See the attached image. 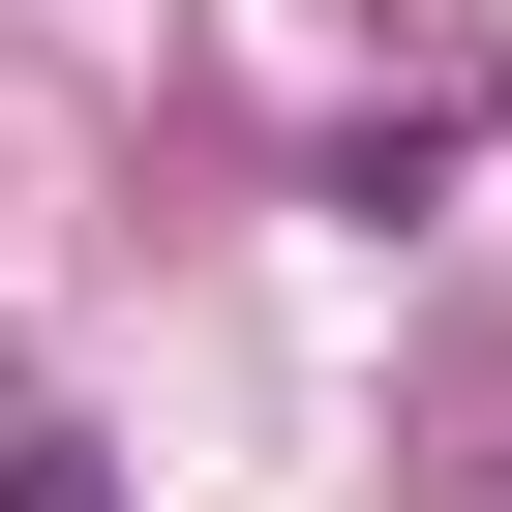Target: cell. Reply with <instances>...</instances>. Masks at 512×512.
Masks as SVG:
<instances>
[{"label":"cell","mask_w":512,"mask_h":512,"mask_svg":"<svg viewBox=\"0 0 512 512\" xmlns=\"http://www.w3.org/2000/svg\"><path fill=\"white\" fill-rule=\"evenodd\" d=\"M0 512H121V452L91 422H0Z\"/></svg>","instance_id":"obj_1"}]
</instances>
